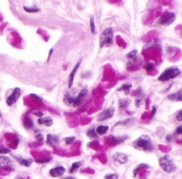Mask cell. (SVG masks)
<instances>
[{"mask_svg": "<svg viewBox=\"0 0 182 179\" xmlns=\"http://www.w3.org/2000/svg\"><path fill=\"white\" fill-rule=\"evenodd\" d=\"M108 129H109V127L107 125H99L97 127L96 132L97 134L102 136L107 133Z\"/></svg>", "mask_w": 182, "mask_h": 179, "instance_id": "20", "label": "cell"}, {"mask_svg": "<svg viewBox=\"0 0 182 179\" xmlns=\"http://www.w3.org/2000/svg\"><path fill=\"white\" fill-rule=\"evenodd\" d=\"M150 167V166H149L148 164H145V163H141V164H139V165L137 166V167L135 168V169H134V171H133V176L134 178H135L136 176H137V173L139 172V171L140 170V169H143V168H149Z\"/></svg>", "mask_w": 182, "mask_h": 179, "instance_id": "25", "label": "cell"}, {"mask_svg": "<svg viewBox=\"0 0 182 179\" xmlns=\"http://www.w3.org/2000/svg\"><path fill=\"white\" fill-rule=\"evenodd\" d=\"M181 74V71L177 67H170L165 69L158 78L159 82H166L174 79Z\"/></svg>", "mask_w": 182, "mask_h": 179, "instance_id": "5", "label": "cell"}, {"mask_svg": "<svg viewBox=\"0 0 182 179\" xmlns=\"http://www.w3.org/2000/svg\"><path fill=\"white\" fill-rule=\"evenodd\" d=\"M115 109L114 108H108L105 109L102 112L97 116V121L98 122H104L106 120H109L112 118L115 115Z\"/></svg>", "mask_w": 182, "mask_h": 179, "instance_id": "7", "label": "cell"}, {"mask_svg": "<svg viewBox=\"0 0 182 179\" xmlns=\"http://www.w3.org/2000/svg\"><path fill=\"white\" fill-rule=\"evenodd\" d=\"M90 28H91V31L92 33H95V30H96V28H95V19H94V17H91L90 19Z\"/></svg>", "mask_w": 182, "mask_h": 179, "instance_id": "31", "label": "cell"}, {"mask_svg": "<svg viewBox=\"0 0 182 179\" xmlns=\"http://www.w3.org/2000/svg\"><path fill=\"white\" fill-rule=\"evenodd\" d=\"M113 160L115 162H119L121 165H124L128 160V156L124 153L117 152L113 156Z\"/></svg>", "mask_w": 182, "mask_h": 179, "instance_id": "11", "label": "cell"}, {"mask_svg": "<svg viewBox=\"0 0 182 179\" xmlns=\"http://www.w3.org/2000/svg\"><path fill=\"white\" fill-rule=\"evenodd\" d=\"M176 19V14L174 12H166L161 16L158 22L161 25L168 26L172 24Z\"/></svg>", "mask_w": 182, "mask_h": 179, "instance_id": "6", "label": "cell"}, {"mask_svg": "<svg viewBox=\"0 0 182 179\" xmlns=\"http://www.w3.org/2000/svg\"><path fill=\"white\" fill-rule=\"evenodd\" d=\"M32 114L33 115H35V116L39 117V118L40 117L43 116V115H44V113L41 111H33Z\"/></svg>", "mask_w": 182, "mask_h": 179, "instance_id": "39", "label": "cell"}, {"mask_svg": "<svg viewBox=\"0 0 182 179\" xmlns=\"http://www.w3.org/2000/svg\"><path fill=\"white\" fill-rule=\"evenodd\" d=\"M119 107L120 109H123L125 110L129 107L130 105V101L128 99H120L119 100Z\"/></svg>", "mask_w": 182, "mask_h": 179, "instance_id": "21", "label": "cell"}, {"mask_svg": "<svg viewBox=\"0 0 182 179\" xmlns=\"http://www.w3.org/2000/svg\"><path fill=\"white\" fill-rule=\"evenodd\" d=\"M132 85L131 83H126L124 84L121 86L119 88L117 89V91H124L126 95H128L130 93V89L132 88Z\"/></svg>", "mask_w": 182, "mask_h": 179, "instance_id": "19", "label": "cell"}, {"mask_svg": "<svg viewBox=\"0 0 182 179\" xmlns=\"http://www.w3.org/2000/svg\"><path fill=\"white\" fill-rule=\"evenodd\" d=\"M104 178L106 179H117L119 178V176L117 173H110V174L106 175Z\"/></svg>", "mask_w": 182, "mask_h": 179, "instance_id": "33", "label": "cell"}, {"mask_svg": "<svg viewBox=\"0 0 182 179\" xmlns=\"http://www.w3.org/2000/svg\"><path fill=\"white\" fill-rule=\"evenodd\" d=\"M176 120H178V121L181 122V120H182V110L181 109H180V110L177 112V114H176Z\"/></svg>", "mask_w": 182, "mask_h": 179, "instance_id": "36", "label": "cell"}, {"mask_svg": "<svg viewBox=\"0 0 182 179\" xmlns=\"http://www.w3.org/2000/svg\"><path fill=\"white\" fill-rule=\"evenodd\" d=\"M132 147L139 151H152L155 148V145L148 135H141L132 142Z\"/></svg>", "mask_w": 182, "mask_h": 179, "instance_id": "1", "label": "cell"}, {"mask_svg": "<svg viewBox=\"0 0 182 179\" xmlns=\"http://www.w3.org/2000/svg\"><path fill=\"white\" fill-rule=\"evenodd\" d=\"M1 113H0V118H1Z\"/></svg>", "mask_w": 182, "mask_h": 179, "instance_id": "45", "label": "cell"}, {"mask_svg": "<svg viewBox=\"0 0 182 179\" xmlns=\"http://www.w3.org/2000/svg\"><path fill=\"white\" fill-rule=\"evenodd\" d=\"M138 94H139V96H138L137 98L135 99V106L139 108V107H140L141 102H142L143 97H144V94L141 93V91Z\"/></svg>", "mask_w": 182, "mask_h": 179, "instance_id": "26", "label": "cell"}, {"mask_svg": "<svg viewBox=\"0 0 182 179\" xmlns=\"http://www.w3.org/2000/svg\"><path fill=\"white\" fill-rule=\"evenodd\" d=\"M126 58H128V61H129L130 65H132L133 63L137 62L138 61V58H137V50H133L130 51V53H128L127 54Z\"/></svg>", "mask_w": 182, "mask_h": 179, "instance_id": "16", "label": "cell"}, {"mask_svg": "<svg viewBox=\"0 0 182 179\" xmlns=\"http://www.w3.org/2000/svg\"><path fill=\"white\" fill-rule=\"evenodd\" d=\"M24 10L27 12H37L40 10L39 8H37V7H27V6H24Z\"/></svg>", "mask_w": 182, "mask_h": 179, "instance_id": "28", "label": "cell"}, {"mask_svg": "<svg viewBox=\"0 0 182 179\" xmlns=\"http://www.w3.org/2000/svg\"><path fill=\"white\" fill-rule=\"evenodd\" d=\"M159 164L160 167L165 173H171L176 169V165L174 163V160L169 154H165L159 158Z\"/></svg>", "mask_w": 182, "mask_h": 179, "instance_id": "3", "label": "cell"}, {"mask_svg": "<svg viewBox=\"0 0 182 179\" xmlns=\"http://www.w3.org/2000/svg\"><path fill=\"white\" fill-rule=\"evenodd\" d=\"M86 136H87L90 139H96L98 138V134H97L96 131L94 130V129H88L86 132Z\"/></svg>", "mask_w": 182, "mask_h": 179, "instance_id": "24", "label": "cell"}, {"mask_svg": "<svg viewBox=\"0 0 182 179\" xmlns=\"http://www.w3.org/2000/svg\"><path fill=\"white\" fill-rule=\"evenodd\" d=\"M21 89L19 87H16L14 89L13 91L9 96L6 99V104L8 106H12L14 104H15L18 99L19 98L20 96H21Z\"/></svg>", "mask_w": 182, "mask_h": 179, "instance_id": "8", "label": "cell"}, {"mask_svg": "<svg viewBox=\"0 0 182 179\" xmlns=\"http://www.w3.org/2000/svg\"><path fill=\"white\" fill-rule=\"evenodd\" d=\"M167 98L169 100L174 102H181L182 101V90L181 89L178 90L174 94L168 95Z\"/></svg>", "mask_w": 182, "mask_h": 179, "instance_id": "14", "label": "cell"}, {"mask_svg": "<svg viewBox=\"0 0 182 179\" xmlns=\"http://www.w3.org/2000/svg\"><path fill=\"white\" fill-rule=\"evenodd\" d=\"M128 136H123V137H113V140L115 141V145H119V144L122 143L123 142H124L127 138H128Z\"/></svg>", "mask_w": 182, "mask_h": 179, "instance_id": "27", "label": "cell"}, {"mask_svg": "<svg viewBox=\"0 0 182 179\" xmlns=\"http://www.w3.org/2000/svg\"><path fill=\"white\" fill-rule=\"evenodd\" d=\"M75 140V137L74 136H70V137H65L63 138V140L66 142L67 145H70L74 142Z\"/></svg>", "mask_w": 182, "mask_h": 179, "instance_id": "30", "label": "cell"}, {"mask_svg": "<svg viewBox=\"0 0 182 179\" xmlns=\"http://www.w3.org/2000/svg\"><path fill=\"white\" fill-rule=\"evenodd\" d=\"M172 138H173V137H172V135L168 134V135H167L165 140H166V141L168 142V143H170V142H171V141L172 140Z\"/></svg>", "mask_w": 182, "mask_h": 179, "instance_id": "41", "label": "cell"}, {"mask_svg": "<svg viewBox=\"0 0 182 179\" xmlns=\"http://www.w3.org/2000/svg\"><path fill=\"white\" fill-rule=\"evenodd\" d=\"M157 108H158V107H157V106H156V105H154L153 107H152V114H151V115H150V119H149V120H151L152 119V118H153V117L154 116V115H155V114H156V113H157Z\"/></svg>", "mask_w": 182, "mask_h": 179, "instance_id": "35", "label": "cell"}, {"mask_svg": "<svg viewBox=\"0 0 182 179\" xmlns=\"http://www.w3.org/2000/svg\"><path fill=\"white\" fill-rule=\"evenodd\" d=\"M12 165V160L6 156H0V167H9Z\"/></svg>", "mask_w": 182, "mask_h": 179, "instance_id": "17", "label": "cell"}, {"mask_svg": "<svg viewBox=\"0 0 182 179\" xmlns=\"http://www.w3.org/2000/svg\"><path fill=\"white\" fill-rule=\"evenodd\" d=\"M114 31L112 27H108L102 33L100 36L99 46L103 47H110L113 44Z\"/></svg>", "mask_w": 182, "mask_h": 179, "instance_id": "4", "label": "cell"}, {"mask_svg": "<svg viewBox=\"0 0 182 179\" xmlns=\"http://www.w3.org/2000/svg\"><path fill=\"white\" fill-rule=\"evenodd\" d=\"M82 59L79 60L78 62L76 64V65L75 66L74 68L73 69V70H72L71 74H70V75H69V85H68V87H69V89H71L72 87V86H73V82H74L75 76V75H76V73H77V70H78L79 68H80L81 63H82Z\"/></svg>", "mask_w": 182, "mask_h": 179, "instance_id": "10", "label": "cell"}, {"mask_svg": "<svg viewBox=\"0 0 182 179\" xmlns=\"http://www.w3.org/2000/svg\"><path fill=\"white\" fill-rule=\"evenodd\" d=\"M30 96L32 97L33 99L35 100L36 101H37V102H42V98H40V97H39L38 96H37L36 94H30Z\"/></svg>", "mask_w": 182, "mask_h": 179, "instance_id": "38", "label": "cell"}, {"mask_svg": "<svg viewBox=\"0 0 182 179\" xmlns=\"http://www.w3.org/2000/svg\"><path fill=\"white\" fill-rule=\"evenodd\" d=\"M35 138H36V139L37 140V141L39 142H42L44 141V136H43V135H42V134H39H39H37L35 136Z\"/></svg>", "mask_w": 182, "mask_h": 179, "instance_id": "37", "label": "cell"}, {"mask_svg": "<svg viewBox=\"0 0 182 179\" xmlns=\"http://www.w3.org/2000/svg\"><path fill=\"white\" fill-rule=\"evenodd\" d=\"M24 125L26 129H32L34 127V124H33L32 120L28 117H26L24 119Z\"/></svg>", "mask_w": 182, "mask_h": 179, "instance_id": "23", "label": "cell"}, {"mask_svg": "<svg viewBox=\"0 0 182 179\" xmlns=\"http://www.w3.org/2000/svg\"><path fill=\"white\" fill-rule=\"evenodd\" d=\"M46 144L51 147H55L60 143V138L54 134H48L46 136Z\"/></svg>", "mask_w": 182, "mask_h": 179, "instance_id": "12", "label": "cell"}, {"mask_svg": "<svg viewBox=\"0 0 182 179\" xmlns=\"http://www.w3.org/2000/svg\"><path fill=\"white\" fill-rule=\"evenodd\" d=\"M175 134L176 135H179V134H181L182 133V125H181L180 126H179V127H176V130H175Z\"/></svg>", "mask_w": 182, "mask_h": 179, "instance_id": "40", "label": "cell"}, {"mask_svg": "<svg viewBox=\"0 0 182 179\" xmlns=\"http://www.w3.org/2000/svg\"><path fill=\"white\" fill-rule=\"evenodd\" d=\"M82 161H77V162H73V165H72L71 166V167L70 168L69 172L71 173H75V171L78 170V169L81 167V166H82Z\"/></svg>", "mask_w": 182, "mask_h": 179, "instance_id": "22", "label": "cell"}, {"mask_svg": "<svg viewBox=\"0 0 182 179\" xmlns=\"http://www.w3.org/2000/svg\"><path fill=\"white\" fill-rule=\"evenodd\" d=\"M154 65H152V64H148V65H147L146 66V67H145V69H146V70H148V71H150V70H151V69H152L154 68Z\"/></svg>", "mask_w": 182, "mask_h": 179, "instance_id": "42", "label": "cell"}, {"mask_svg": "<svg viewBox=\"0 0 182 179\" xmlns=\"http://www.w3.org/2000/svg\"><path fill=\"white\" fill-rule=\"evenodd\" d=\"M65 171V167H64L63 166H57V167H55L53 168V169H51L49 171V173L51 175V176L53 177V178H57V177L63 176Z\"/></svg>", "mask_w": 182, "mask_h": 179, "instance_id": "9", "label": "cell"}, {"mask_svg": "<svg viewBox=\"0 0 182 179\" xmlns=\"http://www.w3.org/2000/svg\"><path fill=\"white\" fill-rule=\"evenodd\" d=\"M53 53V49H51V50H50V51H49V54H48V59H47V62H49V60H50V58H51V55H52V53Z\"/></svg>", "mask_w": 182, "mask_h": 179, "instance_id": "43", "label": "cell"}, {"mask_svg": "<svg viewBox=\"0 0 182 179\" xmlns=\"http://www.w3.org/2000/svg\"><path fill=\"white\" fill-rule=\"evenodd\" d=\"M12 157L15 159L17 161L20 165L25 166L26 167H30V165H32L33 160L30 158L29 159H24V158H22L21 156H15V155H12Z\"/></svg>", "mask_w": 182, "mask_h": 179, "instance_id": "13", "label": "cell"}, {"mask_svg": "<svg viewBox=\"0 0 182 179\" xmlns=\"http://www.w3.org/2000/svg\"><path fill=\"white\" fill-rule=\"evenodd\" d=\"M75 178V177H66V178H64V179H74Z\"/></svg>", "mask_w": 182, "mask_h": 179, "instance_id": "44", "label": "cell"}, {"mask_svg": "<svg viewBox=\"0 0 182 179\" xmlns=\"http://www.w3.org/2000/svg\"><path fill=\"white\" fill-rule=\"evenodd\" d=\"M38 124L44 125L46 127H51L53 125V120L51 117H40L37 120Z\"/></svg>", "mask_w": 182, "mask_h": 179, "instance_id": "15", "label": "cell"}, {"mask_svg": "<svg viewBox=\"0 0 182 179\" xmlns=\"http://www.w3.org/2000/svg\"><path fill=\"white\" fill-rule=\"evenodd\" d=\"M11 152L10 149L3 147H0V154H7Z\"/></svg>", "mask_w": 182, "mask_h": 179, "instance_id": "34", "label": "cell"}, {"mask_svg": "<svg viewBox=\"0 0 182 179\" xmlns=\"http://www.w3.org/2000/svg\"><path fill=\"white\" fill-rule=\"evenodd\" d=\"M165 132V129L163 127H159L157 129V136H159V138H161L163 136Z\"/></svg>", "mask_w": 182, "mask_h": 179, "instance_id": "32", "label": "cell"}, {"mask_svg": "<svg viewBox=\"0 0 182 179\" xmlns=\"http://www.w3.org/2000/svg\"><path fill=\"white\" fill-rule=\"evenodd\" d=\"M88 94V91L87 89H82L76 97H73L69 93H66V94L64 95V102L67 106H72L74 107H79L84 101V99L86 98Z\"/></svg>", "mask_w": 182, "mask_h": 179, "instance_id": "2", "label": "cell"}, {"mask_svg": "<svg viewBox=\"0 0 182 179\" xmlns=\"http://www.w3.org/2000/svg\"><path fill=\"white\" fill-rule=\"evenodd\" d=\"M135 120V118H133V117H130V118H126V119L125 120H120V121L116 122L115 125L113 126V129L115 127H117V126H127L130 125V124H131L132 122H133Z\"/></svg>", "mask_w": 182, "mask_h": 179, "instance_id": "18", "label": "cell"}, {"mask_svg": "<svg viewBox=\"0 0 182 179\" xmlns=\"http://www.w3.org/2000/svg\"><path fill=\"white\" fill-rule=\"evenodd\" d=\"M52 160H53V157L50 156V157H48V158H41V159H36L35 162H37V163H39V164H44V163H47V162H51Z\"/></svg>", "mask_w": 182, "mask_h": 179, "instance_id": "29", "label": "cell"}]
</instances>
